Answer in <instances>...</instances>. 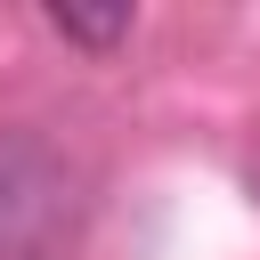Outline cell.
<instances>
[{
	"instance_id": "1",
	"label": "cell",
	"mask_w": 260,
	"mask_h": 260,
	"mask_svg": "<svg viewBox=\"0 0 260 260\" xmlns=\"http://www.w3.org/2000/svg\"><path fill=\"white\" fill-rule=\"evenodd\" d=\"M49 24L65 32V41H89V49H106V41H130V8H49Z\"/></svg>"
}]
</instances>
